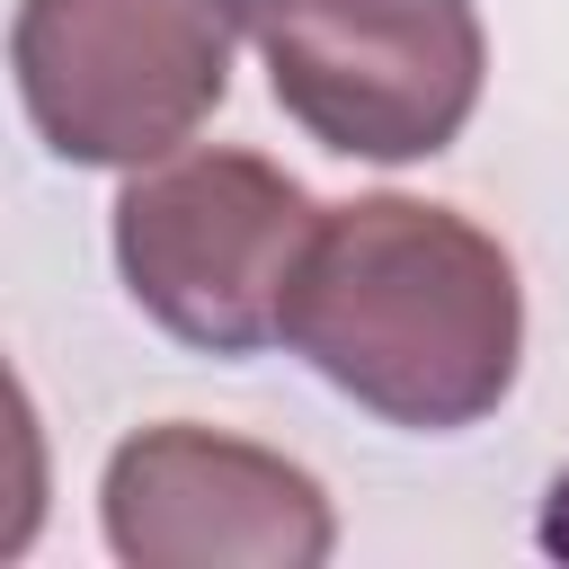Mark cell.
<instances>
[{"instance_id":"cell-1","label":"cell","mask_w":569,"mask_h":569,"mask_svg":"<svg viewBox=\"0 0 569 569\" xmlns=\"http://www.w3.org/2000/svg\"><path fill=\"white\" fill-rule=\"evenodd\" d=\"M284 347L356 409L445 436L507 400L525 356L516 258L427 196L320 204L284 293Z\"/></svg>"},{"instance_id":"cell-2","label":"cell","mask_w":569,"mask_h":569,"mask_svg":"<svg viewBox=\"0 0 569 569\" xmlns=\"http://www.w3.org/2000/svg\"><path fill=\"white\" fill-rule=\"evenodd\" d=\"M249 0H18L9 71L27 124L71 169H142L222 98Z\"/></svg>"},{"instance_id":"cell-4","label":"cell","mask_w":569,"mask_h":569,"mask_svg":"<svg viewBox=\"0 0 569 569\" xmlns=\"http://www.w3.org/2000/svg\"><path fill=\"white\" fill-rule=\"evenodd\" d=\"M276 107L347 160H436L480 107L471 0H249Z\"/></svg>"},{"instance_id":"cell-3","label":"cell","mask_w":569,"mask_h":569,"mask_svg":"<svg viewBox=\"0 0 569 569\" xmlns=\"http://www.w3.org/2000/svg\"><path fill=\"white\" fill-rule=\"evenodd\" d=\"M311 231L320 204L258 151H178L116 196L124 293L204 356H258L284 338V293Z\"/></svg>"},{"instance_id":"cell-5","label":"cell","mask_w":569,"mask_h":569,"mask_svg":"<svg viewBox=\"0 0 569 569\" xmlns=\"http://www.w3.org/2000/svg\"><path fill=\"white\" fill-rule=\"evenodd\" d=\"M98 516L107 551L133 569H320L338 542V516L302 462L187 418L107 453Z\"/></svg>"}]
</instances>
